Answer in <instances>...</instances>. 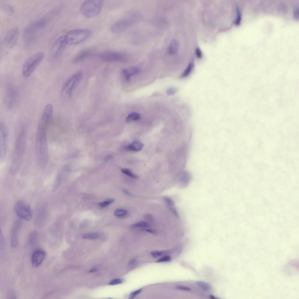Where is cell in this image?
<instances>
[{"label":"cell","instance_id":"1","mask_svg":"<svg viewBox=\"0 0 299 299\" xmlns=\"http://www.w3.org/2000/svg\"><path fill=\"white\" fill-rule=\"evenodd\" d=\"M48 127L38 124L36 137L37 159L39 166L45 168L48 160L47 130Z\"/></svg>","mask_w":299,"mask_h":299},{"label":"cell","instance_id":"2","mask_svg":"<svg viewBox=\"0 0 299 299\" xmlns=\"http://www.w3.org/2000/svg\"><path fill=\"white\" fill-rule=\"evenodd\" d=\"M25 128L20 131L17 138L11 159L10 170L11 173H16L20 168L24 156L27 139Z\"/></svg>","mask_w":299,"mask_h":299},{"label":"cell","instance_id":"3","mask_svg":"<svg viewBox=\"0 0 299 299\" xmlns=\"http://www.w3.org/2000/svg\"><path fill=\"white\" fill-rule=\"evenodd\" d=\"M103 1L100 0H89L85 1L81 5L80 12L87 18H92L97 16L100 13Z\"/></svg>","mask_w":299,"mask_h":299},{"label":"cell","instance_id":"4","mask_svg":"<svg viewBox=\"0 0 299 299\" xmlns=\"http://www.w3.org/2000/svg\"><path fill=\"white\" fill-rule=\"evenodd\" d=\"M140 19V15L138 13L130 15L114 23L111 28V31L115 34L120 33L135 24Z\"/></svg>","mask_w":299,"mask_h":299},{"label":"cell","instance_id":"5","mask_svg":"<svg viewBox=\"0 0 299 299\" xmlns=\"http://www.w3.org/2000/svg\"><path fill=\"white\" fill-rule=\"evenodd\" d=\"M44 54L42 52L37 53L29 58L24 63L22 73L25 78L29 77L43 59Z\"/></svg>","mask_w":299,"mask_h":299},{"label":"cell","instance_id":"6","mask_svg":"<svg viewBox=\"0 0 299 299\" xmlns=\"http://www.w3.org/2000/svg\"><path fill=\"white\" fill-rule=\"evenodd\" d=\"M91 33L90 31L87 29H76L70 31L64 36L67 45H73L83 41L90 36Z\"/></svg>","mask_w":299,"mask_h":299},{"label":"cell","instance_id":"7","mask_svg":"<svg viewBox=\"0 0 299 299\" xmlns=\"http://www.w3.org/2000/svg\"><path fill=\"white\" fill-rule=\"evenodd\" d=\"M82 77L81 73H78L70 78L66 82L61 92L62 97H71Z\"/></svg>","mask_w":299,"mask_h":299},{"label":"cell","instance_id":"8","mask_svg":"<svg viewBox=\"0 0 299 299\" xmlns=\"http://www.w3.org/2000/svg\"><path fill=\"white\" fill-rule=\"evenodd\" d=\"M8 140V129L3 122L0 123V160L4 161L6 157Z\"/></svg>","mask_w":299,"mask_h":299},{"label":"cell","instance_id":"9","mask_svg":"<svg viewBox=\"0 0 299 299\" xmlns=\"http://www.w3.org/2000/svg\"><path fill=\"white\" fill-rule=\"evenodd\" d=\"M15 211L17 215L20 219L29 221L32 219L33 214L29 205L26 203L19 201L15 203Z\"/></svg>","mask_w":299,"mask_h":299},{"label":"cell","instance_id":"10","mask_svg":"<svg viewBox=\"0 0 299 299\" xmlns=\"http://www.w3.org/2000/svg\"><path fill=\"white\" fill-rule=\"evenodd\" d=\"M98 57L103 61L110 62H125L128 59L126 54L112 51L102 52L98 55Z\"/></svg>","mask_w":299,"mask_h":299},{"label":"cell","instance_id":"11","mask_svg":"<svg viewBox=\"0 0 299 299\" xmlns=\"http://www.w3.org/2000/svg\"><path fill=\"white\" fill-rule=\"evenodd\" d=\"M44 25L39 20L28 26L24 33V38L27 44L31 43L34 41L38 30L43 28Z\"/></svg>","mask_w":299,"mask_h":299},{"label":"cell","instance_id":"12","mask_svg":"<svg viewBox=\"0 0 299 299\" xmlns=\"http://www.w3.org/2000/svg\"><path fill=\"white\" fill-rule=\"evenodd\" d=\"M18 92L16 89L11 85L6 88L5 96V102L9 108H12L15 105L18 98Z\"/></svg>","mask_w":299,"mask_h":299},{"label":"cell","instance_id":"13","mask_svg":"<svg viewBox=\"0 0 299 299\" xmlns=\"http://www.w3.org/2000/svg\"><path fill=\"white\" fill-rule=\"evenodd\" d=\"M64 36L59 38L53 45L51 50L52 59H55L61 54L67 45Z\"/></svg>","mask_w":299,"mask_h":299},{"label":"cell","instance_id":"14","mask_svg":"<svg viewBox=\"0 0 299 299\" xmlns=\"http://www.w3.org/2000/svg\"><path fill=\"white\" fill-rule=\"evenodd\" d=\"M20 34L18 28H15L11 29L7 34L3 40V43L11 48L15 46L18 42Z\"/></svg>","mask_w":299,"mask_h":299},{"label":"cell","instance_id":"15","mask_svg":"<svg viewBox=\"0 0 299 299\" xmlns=\"http://www.w3.org/2000/svg\"><path fill=\"white\" fill-rule=\"evenodd\" d=\"M46 256V253L44 251L41 249L36 250L33 254L31 257L32 266L35 268L40 266L44 261Z\"/></svg>","mask_w":299,"mask_h":299},{"label":"cell","instance_id":"16","mask_svg":"<svg viewBox=\"0 0 299 299\" xmlns=\"http://www.w3.org/2000/svg\"><path fill=\"white\" fill-rule=\"evenodd\" d=\"M21 225V221L17 220L13 227L11 234V244L13 248L16 247L18 245V234Z\"/></svg>","mask_w":299,"mask_h":299},{"label":"cell","instance_id":"17","mask_svg":"<svg viewBox=\"0 0 299 299\" xmlns=\"http://www.w3.org/2000/svg\"><path fill=\"white\" fill-rule=\"evenodd\" d=\"M95 52V49L89 48L84 49L80 52L74 58L75 63L83 61L92 57Z\"/></svg>","mask_w":299,"mask_h":299},{"label":"cell","instance_id":"18","mask_svg":"<svg viewBox=\"0 0 299 299\" xmlns=\"http://www.w3.org/2000/svg\"><path fill=\"white\" fill-rule=\"evenodd\" d=\"M140 72V70L136 67H131L125 68L122 71V73L125 79L127 81L130 80L131 77L136 75Z\"/></svg>","mask_w":299,"mask_h":299},{"label":"cell","instance_id":"19","mask_svg":"<svg viewBox=\"0 0 299 299\" xmlns=\"http://www.w3.org/2000/svg\"><path fill=\"white\" fill-rule=\"evenodd\" d=\"M143 147V144L138 140H135L131 144L127 145L126 148L127 150L134 152H138L141 150Z\"/></svg>","mask_w":299,"mask_h":299},{"label":"cell","instance_id":"20","mask_svg":"<svg viewBox=\"0 0 299 299\" xmlns=\"http://www.w3.org/2000/svg\"><path fill=\"white\" fill-rule=\"evenodd\" d=\"M179 47V43L177 40L175 39L173 40L171 42L168 49V52L170 55L176 54L178 51Z\"/></svg>","mask_w":299,"mask_h":299},{"label":"cell","instance_id":"21","mask_svg":"<svg viewBox=\"0 0 299 299\" xmlns=\"http://www.w3.org/2000/svg\"><path fill=\"white\" fill-rule=\"evenodd\" d=\"M38 236L37 233L36 231L31 232L29 236L28 242L31 246H34L38 242Z\"/></svg>","mask_w":299,"mask_h":299},{"label":"cell","instance_id":"22","mask_svg":"<svg viewBox=\"0 0 299 299\" xmlns=\"http://www.w3.org/2000/svg\"><path fill=\"white\" fill-rule=\"evenodd\" d=\"M194 66V64L193 62H190L181 75L180 78H184L188 76L192 71Z\"/></svg>","mask_w":299,"mask_h":299},{"label":"cell","instance_id":"23","mask_svg":"<svg viewBox=\"0 0 299 299\" xmlns=\"http://www.w3.org/2000/svg\"><path fill=\"white\" fill-rule=\"evenodd\" d=\"M128 214L127 211L124 209H117L114 212V214L115 216L120 218H126Z\"/></svg>","mask_w":299,"mask_h":299},{"label":"cell","instance_id":"24","mask_svg":"<svg viewBox=\"0 0 299 299\" xmlns=\"http://www.w3.org/2000/svg\"><path fill=\"white\" fill-rule=\"evenodd\" d=\"M151 225L149 223L144 221H140L135 223L131 225L132 228H147L150 227Z\"/></svg>","mask_w":299,"mask_h":299},{"label":"cell","instance_id":"25","mask_svg":"<svg viewBox=\"0 0 299 299\" xmlns=\"http://www.w3.org/2000/svg\"><path fill=\"white\" fill-rule=\"evenodd\" d=\"M99 236L98 233L92 232L85 234L83 235L82 238L83 239L93 240L97 239Z\"/></svg>","mask_w":299,"mask_h":299},{"label":"cell","instance_id":"26","mask_svg":"<svg viewBox=\"0 0 299 299\" xmlns=\"http://www.w3.org/2000/svg\"><path fill=\"white\" fill-rule=\"evenodd\" d=\"M140 118V115L136 112H133L129 114L126 118L127 122H129L139 120Z\"/></svg>","mask_w":299,"mask_h":299},{"label":"cell","instance_id":"27","mask_svg":"<svg viewBox=\"0 0 299 299\" xmlns=\"http://www.w3.org/2000/svg\"><path fill=\"white\" fill-rule=\"evenodd\" d=\"M236 10L237 17L236 18L234 21V23L236 25H238L240 24L241 21V14L240 13V8L238 6H237L236 7Z\"/></svg>","mask_w":299,"mask_h":299},{"label":"cell","instance_id":"28","mask_svg":"<svg viewBox=\"0 0 299 299\" xmlns=\"http://www.w3.org/2000/svg\"><path fill=\"white\" fill-rule=\"evenodd\" d=\"M121 171L125 175L133 179H137L138 178L137 175L133 173L130 170L127 169H122Z\"/></svg>","mask_w":299,"mask_h":299},{"label":"cell","instance_id":"29","mask_svg":"<svg viewBox=\"0 0 299 299\" xmlns=\"http://www.w3.org/2000/svg\"><path fill=\"white\" fill-rule=\"evenodd\" d=\"M169 253V251H155L152 252L151 254L154 257L156 258L167 254Z\"/></svg>","mask_w":299,"mask_h":299},{"label":"cell","instance_id":"30","mask_svg":"<svg viewBox=\"0 0 299 299\" xmlns=\"http://www.w3.org/2000/svg\"><path fill=\"white\" fill-rule=\"evenodd\" d=\"M115 201L114 199H110L98 203L99 206L102 208L105 207Z\"/></svg>","mask_w":299,"mask_h":299},{"label":"cell","instance_id":"31","mask_svg":"<svg viewBox=\"0 0 299 299\" xmlns=\"http://www.w3.org/2000/svg\"><path fill=\"white\" fill-rule=\"evenodd\" d=\"M172 260L171 257L169 255L165 256L156 261L158 263L166 262L170 261Z\"/></svg>","mask_w":299,"mask_h":299},{"label":"cell","instance_id":"32","mask_svg":"<svg viewBox=\"0 0 299 299\" xmlns=\"http://www.w3.org/2000/svg\"><path fill=\"white\" fill-rule=\"evenodd\" d=\"M163 199L165 202L169 207L174 206V202L171 198L168 196H165L164 197Z\"/></svg>","mask_w":299,"mask_h":299},{"label":"cell","instance_id":"33","mask_svg":"<svg viewBox=\"0 0 299 299\" xmlns=\"http://www.w3.org/2000/svg\"><path fill=\"white\" fill-rule=\"evenodd\" d=\"M124 280L122 279L117 278L114 279L111 281L109 283L110 285H114L122 283Z\"/></svg>","mask_w":299,"mask_h":299},{"label":"cell","instance_id":"34","mask_svg":"<svg viewBox=\"0 0 299 299\" xmlns=\"http://www.w3.org/2000/svg\"><path fill=\"white\" fill-rule=\"evenodd\" d=\"M5 242L1 230L0 233V249L1 250H3Z\"/></svg>","mask_w":299,"mask_h":299},{"label":"cell","instance_id":"35","mask_svg":"<svg viewBox=\"0 0 299 299\" xmlns=\"http://www.w3.org/2000/svg\"><path fill=\"white\" fill-rule=\"evenodd\" d=\"M4 10L9 15H11L13 13V9L12 7L9 5L6 6L4 7Z\"/></svg>","mask_w":299,"mask_h":299},{"label":"cell","instance_id":"36","mask_svg":"<svg viewBox=\"0 0 299 299\" xmlns=\"http://www.w3.org/2000/svg\"><path fill=\"white\" fill-rule=\"evenodd\" d=\"M142 291V289H140L132 292L130 295V298L131 299L134 298L136 296L140 293Z\"/></svg>","mask_w":299,"mask_h":299},{"label":"cell","instance_id":"37","mask_svg":"<svg viewBox=\"0 0 299 299\" xmlns=\"http://www.w3.org/2000/svg\"><path fill=\"white\" fill-rule=\"evenodd\" d=\"M177 89L175 88H170L167 90V94L168 95H172L175 94L177 92Z\"/></svg>","mask_w":299,"mask_h":299},{"label":"cell","instance_id":"38","mask_svg":"<svg viewBox=\"0 0 299 299\" xmlns=\"http://www.w3.org/2000/svg\"><path fill=\"white\" fill-rule=\"evenodd\" d=\"M144 218L147 221V222L148 223L151 222L153 221V217L150 214H147L145 215Z\"/></svg>","mask_w":299,"mask_h":299},{"label":"cell","instance_id":"39","mask_svg":"<svg viewBox=\"0 0 299 299\" xmlns=\"http://www.w3.org/2000/svg\"><path fill=\"white\" fill-rule=\"evenodd\" d=\"M8 297L9 298H16V296L15 292L13 290H11L9 292Z\"/></svg>","mask_w":299,"mask_h":299},{"label":"cell","instance_id":"40","mask_svg":"<svg viewBox=\"0 0 299 299\" xmlns=\"http://www.w3.org/2000/svg\"><path fill=\"white\" fill-rule=\"evenodd\" d=\"M196 54L197 57L200 59L202 57V53L200 49L199 48H197L196 50Z\"/></svg>","mask_w":299,"mask_h":299},{"label":"cell","instance_id":"41","mask_svg":"<svg viewBox=\"0 0 299 299\" xmlns=\"http://www.w3.org/2000/svg\"><path fill=\"white\" fill-rule=\"evenodd\" d=\"M298 9L296 8L295 9L294 11L293 15L294 17L296 19H298Z\"/></svg>","mask_w":299,"mask_h":299},{"label":"cell","instance_id":"42","mask_svg":"<svg viewBox=\"0 0 299 299\" xmlns=\"http://www.w3.org/2000/svg\"><path fill=\"white\" fill-rule=\"evenodd\" d=\"M122 191L126 195L128 196H131L132 194L128 191L125 189H122Z\"/></svg>","mask_w":299,"mask_h":299},{"label":"cell","instance_id":"43","mask_svg":"<svg viewBox=\"0 0 299 299\" xmlns=\"http://www.w3.org/2000/svg\"><path fill=\"white\" fill-rule=\"evenodd\" d=\"M145 230L147 232L149 233H155V231L154 230L151 229H145Z\"/></svg>","mask_w":299,"mask_h":299},{"label":"cell","instance_id":"44","mask_svg":"<svg viewBox=\"0 0 299 299\" xmlns=\"http://www.w3.org/2000/svg\"><path fill=\"white\" fill-rule=\"evenodd\" d=\"M97 270V268H93L91 270H90V272H94L96 271Z\"/></svg>","mask_w":299,"mask_h":299}]
</instances>
